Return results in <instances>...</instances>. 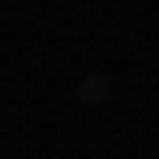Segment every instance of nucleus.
Masks as SVG:
<instances>
[{"label": "nucleus", "mask_w": 159, "mask_h": 159, "mask_svg": "<svg viewBox=\"0 0 159 159\" xmlns=\"http://www.w3.org/2000/svg\"><path fill=\"white\" fill-rule=\"evenodd\" d=\"M112 99V78L107 73H86V78L78 82V103H86V107H99V103H107Z\"/></svg>", "instance_id": "f257e3e1"}]
</instances>
